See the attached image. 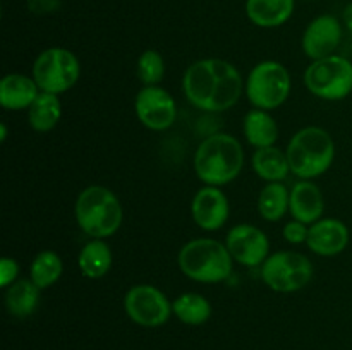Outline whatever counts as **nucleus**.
<instances>
[{"label":"nucleus","instance_id":"20","mask_svg":"<svg viewBox=\"0 0 352 350\" xmlns=\"http://www.w3.org/2000/svg\"><path fill=\"white\" fill-rule=\"evenodd\" d=\"M253 170L261 180L265 182H282L287 178L291 167L285 151L278 150L277 146H267L254 150L251 158Z\"/></svg>","mask_w":352,"mask_h":350},{"label":"nucleus","instance_id":"21","mask_svg":"<svg viewBox=\"0 0 352 350\" xmlns=\"http://www.w3.org/2000/svg\"><path fill=\"white\" fill-rule=\"evenodd\" d=\"M112 249L103 239H91L82 246L78 256V266L86 278L105 277L112 268Z\"/></svg>","mask_w":352,"mask_h":350},{"label":"nucleus","instance_id":"32","mask_svg":"<svg viewBox=\"0 0 352 350\" xmlns=\"http://www.w3.org/2000/svg\"><path fill=\"white\" fill-rule=\"evenodd\" d=\"M7 139V126L6 124H2V126H0V141H6Z\"/></svg>","mask_w":352,"mask_h":350},{"label":"nucleus","instance_id":"17","mask_svg":"<svg viewBox=\"0 0 352 350\" xmlns=\"http://www.w3.org/2000/svg\"><path fill=\"white\" fill-rule=\"evenodd\" d=\"M40 93L41 89L33 75L30 78L21 72H10L3 75L0 81V103L3 108L12 110V112L30 108Z\"/></svg>","mask_w":352,"mask_h":350},{"label":"nucleus","instance_id":"22","mask_svg":"<svg viewBox=\"0 0 352 350\" xmlns=\"http://www.w3.org/2000/svg\"><path fill=\"white\" fill-rule=\"evenodd\" d=\"M40 288L28 278L16 280L6 288V307L14 318H28L40 304Z\"/></svg>","mask_w":352,"mask_h":350},{"label":"nucleus","instance_id":"26","mask_svg":"<svg viewBox=\"0 0 352 350\" xmlns=\"http://www.w3.org/2000/svg\"><path fill=\"white\" fill-rule=\"evenodd\" d=\"M64 271V263L55 250H41L33 257L30 266V280L40 290L50 288L58 281Z\"/></svg>","mask_w":352,"mask_h":350},{"label":"nucleus","instance_id":"3","mask_svg":"<svg viewBox=\"0 0 352 350\" xmlns=\"http://www.w3.org/2000/svg\"><path fill=\"white\" fill-rule=\"evenodd\" d=\"M291 174L301 180H313L330 170L336 160V143L323 127L308 126L299 129L285 148Z\"/></svg>","mask_w":352,"mask_h":350},{"label":"nucleus","instance_id":"1","mask_svg":"<svg viewBox=\"0 0 352 350\" xmlns=\"http://www.w3.org/2000/svg\"><path fill=\"white\" fill-rule=\"evenodd\" d=\"M188 102L198 110L220 113L232 108L244 91L239 69L223 58H199L192 62L182 78Z\"/></svg>","mask_w":352,"mask_h":350},{"label":"nucleus","instance_id":"5","mask_svg":"<svg viewBox=\"0 0 352 350\" xmlns=\"http://www.w3.org/2000/svg\"><path fill=\"white\" fill-rule=\"evenodd\" d=\"M179 268L192 281L220 283L232 275L234 259L226 242L210 237H198L181 247Z\"/></svg>","mask_w":352,"mask_h":350},{"label":"nucleus","instance_id":"12","mask_svg":"<svg viewBox=\"0 0 352 350\" xmlns=\"http://www.w3.org/2000/svg\"><path fill=\"white\" fill-rule=\"evenodd\" d=\"M226 246L236 263L256 268L270 256V240L263 230L251 223H239L227 232Z\"/></svg>","mask_w":352,"mask_h":350},{"label":"nucleus","instance_id":"15","mask_svg":"<svg viewBox=\"0 0 352 350\" xmlns=\"http://www.w3.org/2000/svg\"><path fill=\"white\" fill-rule=\"evenodd\" d=\"M351 232L339 218H322L309 225L306 246L318 256L332 257L344 253L349 246Z\"/></svg>","mask_w":352,"mask_h":350},{"label":"nucleus","instance_id":"28","mask_svg":"<svg viewBox=\"0 0 352 350\" xmlns=\"http://www.w3.org/2000/svg\"><path fill=\"white\" fill-rule=\"evenodd\" d=\"M308 233H309V226L306 225V223L299 222V220H294V218H292L291 222L285 223L284 229H282V237H284V240H287L289 244H296V246H299V244H306V240H308Z\"/></svg>","mask_w":352,"mask_h":350},{"label":"nucleus","instance_id":"30","mask_svg":"<svg viewBox=\"0 0 352 350\" xmlns=\"http://www.w3.org/2000/svg\"><path fill=\"white\" fill-rule=\"evenodd\" d=\"M30 7L36 14L52 12L58 7V0H30Z\"/></svg>","mask_w":352,"mask_h":350},{"label":"nucleus","instance_id":"7","mask_svg":"<svg viewBox=\"0 0 352 350\" xmlns=\"http://www.w3.org/2000/svg\"><path fill=\"white\" fill-rule=\"evenodd\" d=\"M305 84L316 98L340 102L352 95V62L337 54L313 60L305 72Z\"/></svg>","mask_w":352,"mask_h":350},{"label":"nucleus","instance_id":"9","mask_svg":"<svg viewBox=\"0 0 352 350\" xmlns=\"http://www.w3.org/2000/svg\"><path fill=\"white\" fill-rule=\"evenodd\" d=\"M79 78H81L79 58L67 48H47L33 62V79L41 91L62 95L74 88Z\"/></svg>","mask_w":352,"mask_h":350},{"label":"nucleus","instance_id":"24","mask_svg":"<svg viewBox=\"0 0 352 350\" xmlns=\"http://www.w3.org/2000/svg\"><path fill=\"white\" fill-rule=\"evenodd\" d=\"M172 312L188 326H201L212 318V304L198 292H184L172 302Z\"/></svg>","mask_w":352,"mask_h":350},{"label":"nucleus","instance_id":"16","mask_svg":"<svg viewBox=\"0 0 352 350\" xmlns=\"http://www.w3.org/2000/svg\"><path fill=\"white\" fill-rule=\"evenodd\" d=\"M289 213L292 218L313 225L322 220L325 213V198L318 185L313 180H299L292 185L289 199Z\"/></svg>","mask_w":352,"mask_h":350},{"label":"nucleus","instance_id":"14","mask_svg":"<svg viewBox=\"0 0 352 350\" xmlns=\"http://www.w3.org/2000/svg\"><path fill=\"white\" fill-rule=\"evenodd\" d=\"M342 41V24L336 16L323 14L315 17L302 33V51L311 60L330 57Z\"/></svg>","mask_w":352,"mask_h":350},{"label":"nucleus","instance_id":"6","mask_svg":"<svg viewBox=\"0 0 352 350\" xmlns=\"http://www.w3.org/2000/svg\"><path fill=\"white\" fill-rule=\"evenodd\" d=\"M291 72L277 60H263L256 64L244 82V93L251 105L267 112L284 105L291 95Z\"/></svg>","mask_w":352,"mask_h":350},{"label":"nucleus","instance_id":"29","mask_svg":"<svg viewBox=\"0 0 352 350\" xmlns=\"http://www.w3.org/2000/svg\"><path fill=\"white\" fill-rule=\"evenodd\" d=\"M19 275V264L12 257H2L0 261V287L7 288L17 280Z\"/></svg>","mask_w":352,"mask_h":350},{"label":"nucleus","instance_id":"18","mask_svg":"<svg viewBox=\"0 0 352 350\" xmlns=\"http://www.w3.org/2000/svg\"><path fill=\"white\" fill-rule=\"evenodd\" d=\"M294 0H246V16L258 27H278L291 19Z\"/></svg>","mask_w":352,"mask_h":350},{"label":"nucleus","instance_id":"13","mask_svg":"<svg viewBox=\"0 0 352 350\" xmlns=\"http://www.w3.org/2000/svg\"><path fill=\"white\" fill-rule=\"evenodd\" d=\"M191 215L201 230L206 232L220 230L230 215V205L226 192L215 185H203L192 196Z\"/></svg>","mask_w":352,"mask_h":350},{"label":"nucleus","instance_id":"8","mask_svg":"<svg viewBox=\"0 0 352 350\" xmlns=\"http://www.w3.org/2000/svg\"><path fill=\"white\" fill-rule=\"evenodd\" d=\"M315 268L308 256L296 250H278L261 264V280L278 294L299 292L313 280Z\"/></svg>","mask_w":352,"mask_h":350},{"label":"nucleus","instance_id":"2","mask_svg":"<svg viewBox=\"0 0 352 350\" xmlns=\"http://www.w3.org/2000/svg\"><path fill=\"white\" fill-rule=\"evenodd\" d=\"M192 165L203 184L222 187L236 180L243 170V144L230 134H212L199 143Z\"/></svg>","mask_w":352,"mask_h":350},{"label":"nucleus","instance_id":"31","mask_svg":"<svg viewBox=\"0 0 352 350\" xmlns=\"http://www.w3.org/2000/svg\"><path fill=\"white\" fill-rule=\"evenodd\" d=\"M342 17H344V24H346V27L352 33V2L349 5H346Z\"/></svg>","mask_w":352,"mask_h":350},{"label":"nucleus","instance_id":"23","mask_svg":"<svg viewBox=\"0 0 352 350\" xmlns=\"http://www.w3.org/2000/svg\"><path fill=\"white\" fill-rule=\"evenodd\" d=\"M60 117L62 103L58 95H54V93L41 91L33 105L28 108V122L31 129L40 134L55 129V126L60 122Z\"/></svg>","mask_w":352,"mask_h":350},{"label":"nucleus","instance_id":"10","mask_svg":"<svg viewBox=\"0 0 352 350\" xmlns=\"http://www.w3.org/2000/svg\"><path fill=\"white\" fill-rule=\"evenodd\" d=\"M124 309L133 323L143 328H158L170 319L172 302L167 295L150 283L131 287L124 297Z\"/></svg>","mask_w":352,"mask_h":350},{"label":"nucleus","instance_id":"19","mask_svg":"<svg viewBox=\"0 0 352 350\" xmlns=\"http://www.w3.org/2000/svg\"><path fill=\"white\" fill-rule=\"evenodd\" d=\"M244 137L251 146L267 148L275 146L278 139V126L270 112L260 108H253L244 115L243 122Z\"/></svg>","mask_w":352,"mask_h":350},{"label":"nucleus","instance_id":"27","mask_svg":"<svg viewBox=\"0 0 352 350\" xmlns=\"http://www.w3.org/2000/svg\"><path fill=\"white\" fill-rule=\"evenodd\" d=\"M138 75L144 86H158L165 75V58L157 50H144L138 58Z\"/></svg>","mask_w":352,"mask_h":350},{"label":"nucleus","instance_id":"4","mask_svg":"<svg viewBox=\"0 0 352 350\" xmlns=\"http://www.w3.org/2000/svg\"><path fill=\"white\" fill-rule=\"evenodd\" d=\"M78 226L91 239L116 235L124 222V208L117 194L103 185H88L76 199Z\"/></svg>","mask_w":352,"mask_h":350},{"label":"nucleus","instance_id":"25","mask_svg":"<svg viewBox=\"0 0 352 350\" xmlns=\"http://www.w3.org/2000/svg\"><path fill=\"white\" fill-rule=\"evenodd\" d=\"M291 191L282 182H267L258 196V211L267 222H278L289 211Z\"/></svg>","mask_w":352,"mask_h":350},{"label":"nucleus","instance_id":"11","mask_svg":"<svg viewBox=\"0 0 352 350\" xmlns=\"http://www.w3.org/2000/svg\"><path fill=\"white\" fill-rule=\"evenodd\" d=\"M134 110L146 129L167 130L177 119V105L170 93L160 86H143L134 100Z\"/></svg>","mask_w":352,"mask_h":350}]
</instances>
